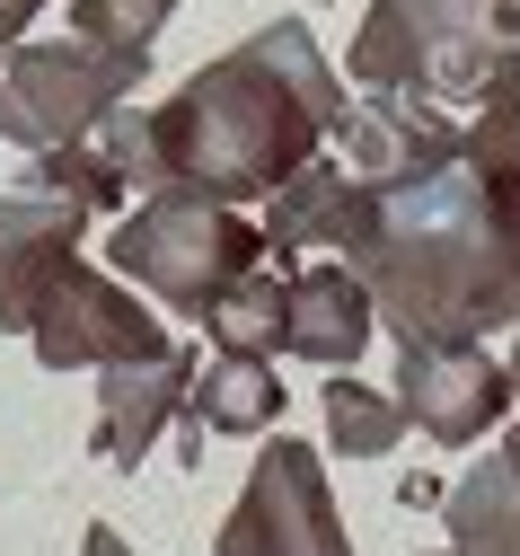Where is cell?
<instances>
[{"label":"cell","instance_id":"6da1fadb","mask_svg":"<svg viewBox=\"0 0 520 556\" xmlns=\"http://www.w3.org/2000/svg\"><path fill=\"white\" fill-rule=\"evenodd\" d=\"M318 239L344 248L397 344H485L520 318V274L485 222L468 160H432L406 177H335Z\"/></svg>","mask_w":520,"mask_h":556},{"label":"cell","instance_id":"7a4b0ae2","mask_svg":"<svg viewBox=\"0 0 520 556\" xmlns=\"http://www.w3.org/2000/svg\"><path fill=\"white\" fill-rule=\"evenodd\" d=\"M344 80L327 72V53L301 18L256 27L239 53L203 62V72L151 106V186H194L212 203H265L301 160L327 151V132L344 124Z\"/></svg>","mask_w":520,"mask_h":556},{"label":"cell","instance_id":"3957f363","mask_svg":"<svg viewBox=\"0 0 520 556\" xmlns=\"http://www.w3.org/2000/svg\"><path fill=\"white\" fill-rule=\"evenodd\" d=\"M520 80V0H370L353 27V89L423 106H485Z\"/></svg>","mask_w":520,"mask_h":556},{"label":"cell","instance_id":"277c9868","mask_svg":"<svg viewBox=\"0 0 520 556\" xmlns=\"http://www.w3.org/2000/svg\"><path fill=\"white\" fill-rule=\"evenodd\" d=\"M106 265L132 274L151 301H168L186 318H212V301H230L265 265V230L239 203H212L194 186H151L141 203H124V222L106 230Z\"/></svg>","mask_w":520,"mask_h":556},{"label":"cell","instance_id":"5b68a950","mask_svg":"<svg viewBox=\"0 0 520 556\" xmlns=\"http://www.w3.org/2000/svg\"><path fill=\"white\" fill-rule=\"evenodd\" d=\"M151 53H115L89 36H62V45H10L0 62V142L18 151H53V142H89V132L124 106V89H141Z\"/></svg>","mask_w":520,"mask_h":556},{"label":"cell","instance_id":"8992f818","mask_svg":"<svg viewBox=\"0 0 520 556\" xmlns=\"http://www.w3.org/2000/svg\"><path fill=\"white\" fill-rule=\"evenodd\" d=\"M220 556H353V530L335 521V495L318 477L309 442H265L230 521H220Z\"/></svg>","mask_w":520,"mask_h":556},{"label":"cell","instance_id":"52a82bcc","mask_svg":"<svg viewBox=\"0 0 520 556\" xmlns=\"http://www.w3.org/2000/svg\"><path fill=\"white\" fill-rule=\"evenodd\" d=\"M27 344H36L45 371H106V363H160V354H177L168 327L151 318V301H132L124 274H98V265H71L62 283L45 292Z\"/></svg>","mask_w":520,"mask_h":556},{"label":"cell","instance_id":"ba28073f","mask_svg":"<svg viewBox=\"0 0 520 556\" xmlns=\"http://www.w3.org/2000/svg\"><path fill=\"white\" fill-rule=\"evenodd\" d=\"M397 415L423 442H485L511 415V363L485 344H397Z\"/></svg>","mask_w":520,"mask_h":556},{"label":"cell","instance_id":"9c48e42d","mask_svg":"<svg viewBox=\"0 0 520 556\" xmlns=\"http://www.w3.org/2000/svg\"><path fill=\"white\" fill-rule=\"evenodd\" d=\"M89 203L71 194H45V186H10L0 194V336H27L45 292L80 265V239H89Z\"/></svg>","mask_w":520,"mask_h":556},{"label":"cell","instance_id":"30bf717a","mask_svg":"<svg viewBox=\"0 0 520 556\" xmlns=\"http://www.w3.org/2000/svg\"><path fill=\"white\" fill-rule=\"evenodd\" d=\"M327 142H335L344 177H406V168H432V160H459L468 151V124H451V106L370 89L362 106H344V124L327 132Z\"/></svg>","mask_w":520,"mask_h":556},{"label":"cell","instance_id":"8fae6325","mask_svg":"<svg viewBox=\"0 0 520 556\" xmlns=\"http://www.w3.org/2000/svg\"><path fill=\"white\" fill-rule=\"evenodd\" d=\"M380 309H370V283L353 265H301L282 292V354L301 363H327V371H353Z\"/></svg>","mask_w":520,"mask_h":556},{"label":"cell","instance_id":"7c38bea8","mask_svg":"<svg viewBox=\"0 0 520 556\" xmlns=\"http://www.w3.org/2000/svg\"><path fill=\"white\" fill-rule=\"evenodd\" d=\"M194 371L203 363L186 354V344L160 354V363H106L98 371V442H106L115 468H141V451L177 425V406L194 397Z\"/></svg>","mask_w":520,"mask_h":556},{"label":"cell","instance_id":"4fadbf2b","mask_svg":"<svg viewBox=\"0 0 520 556\" xmlns=\"http://www.w3.org/2000/svg\"><path fill=\"white\" fill-rule=\"evenodd\" d=\"M451 547L459 556H520V425L494 442V459H477L451 485Z\"/></svg>","mask_w":520,"mask_h":556},{"label":"cell","instance_id":"5bb4252c","mask_svg":"<svg viewBox=\"0 0 520 556\" xmlns=\"http://www.w3.org/2000/svg\"><path fill=\"white\" fill-rule=\"evenodd\" d=\"M459 160H468V177H477V194H485V222H494V239H503V256H511V274H520V80L477 106Z\"/></svg>","mask_w":520,"mask_h":556},{"label":"cell","instance_id":"9a60e30c","mask_svg":"<svg viewBox=\"0 0 520 556\" xmlns=\"http://www.w3.org/2000/svg\"><path fill=\"white\" fill-rule=\"evenodd\" d=\"M194 425L203 433H274L282 425V380L248 354H220L212 371H194Z\"/></svg>","mask_w":520,"mask_h":556},{"label":"cell","instance_id":"2e32d148","mask_svg":"<svg viewBox=\"0 0 520 556\" xmlns=\"http://www.w3.org/2000/svg\"><path fill=\"white\" fill-rule=\"evenodd\" d=\"M282 292H291V274H274V256H265L230 301H212V318H203L212 327V354H248V363L282 354Z\"/></svg>","mask_w":520,"mask_h":556},{"label":"cell","instance_id":"e0dca14e","mask_svg":"<svg viewBox=\"0 0 520 556\" xmlns=\"http://www.w3.org/2000/svg\"><path fill=\"white\" fill-rule=\"evenodd\" d=\"M327 433H335V451L344 459H389L397 442H406V415H397V397H380V389H362V380H327Z\"/></svg>","mask_w":520,"mask_h":556},{"label":"cell","instance_id":"ac0fdd59","mask_svg":"<svg viewBox=\"0 0 520 556\" xmlns=\"http://www.w3.org/2000/svg\"><path fill=\"white\" fill-rule=\"evenodd\" d=\"M27 186H45V194H71V203H89V213H124V194H132L98 142H53V151H36Z\"/></svg>","mask_w":520,"mask_h":556},{"label":"cell","instance_id":"d6986e66","mask_svg":"<svg viewBox=\"0 0 520 556\" xmlns=\"http://www.w3.org/2000/svg\"><path fill=\"white\" fill-rule=\"evenodd\" d=\"M168 18H177V0H71V36L115 45V53H151Z\"/></svg>","mask_w":520,"mask_h":556},{"label":"cell","instance_id":"ffe728a7","mask_svg":"<svg viewBox=\"0 0 520 556\" xmlns=\"http://www.w3.org/2000/svg\"><path fill=\"white\" fill-rule=\"evenodd\" d=\"M45 10V0H0V45H18L27 36V18Z\"/></svg>","mask_w":520,"mask_h":556},{"label":"cell","instance_id":"44dd1931","mask_svg":"<svg viewBox=\"0 0 520 556\" xmlns=\"http://www.w3.org/2000/svg\"><path fill=\"white\" fill-rule=\"evenodd\" d=\"M520 327V318H511ZM511 406H520V336H511Z\"/></svg>","mask_w":520,"mask_h":556},{"label":"cell","instance_id":"7402d4cb","mask_svg":"<svg viewBox=\"0 0 520 556\" xmlns=\"http://www.w3.org/2000/svg\"><path fill=\"white\" fill-rule=\"evenodd\" d=\"M441 556H459V547H441Z\"/></svg>","mask_w":520,"mask_h":556}]
</instances>
